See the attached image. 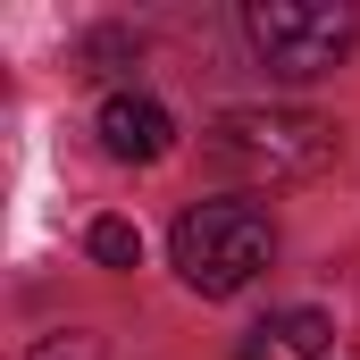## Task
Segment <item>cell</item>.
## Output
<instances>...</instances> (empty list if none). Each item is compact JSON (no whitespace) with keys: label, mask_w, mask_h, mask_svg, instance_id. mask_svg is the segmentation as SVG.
<instances>
[{"label":"cell","mask_w":360,"mask_h":360,"mask_svg":"<svg viewBox=\"0 0 360 360\" xmlns=\"http://www.w3.org/2000/svg\"><path fill=\"white\" fill-rule=\"evenodd\" d=\"M335 151H344L335 117H310V109H218L210 117V160L235 168V176H260V184L327 176Z\"/></svg>","instance_id":"obj_1"},{"label":"cell","mask_w":360,"mask_h":360,"mask_svg":"<svg viewBox=\"0 0 360 360\" xmlns=\"http://www.w3.org/2000/svg\"><path fill=\"white\" fill-rule=\"evenodd\" d=\"M276 252V226L269 210H252V201H201V210H184L176 235H168V260L193 293H210V302H226V293H243L252 276L269 269Z\"/></svg>","instance_id":"obj_2"},{"label":"cell","mask_w":360,"mask_h":360,"mask_svg":"<svg viewBox=\"0 0 360 360\" xmlns=\"http://www.w3.org/2000/svg\"><path fill=\"white\" fill-rule=\"evenodd\" d=\"M243 34H252V51L269 59V76H327V68H344V51L360 42V17L344 0H252L243 8Z\"/></svg>","instance_id":"obj_3"},{"label":"cell","mask_w":360,"mask_h":360,"mask_svg":"<svg viewBox=\"0 0 360 360\" xmlns=\"http://www.w3.org/2000/svg\"><path fill=\"white\" fill-rule=\"evenodd\" d=\"M101 151H109V160L151 168V160H168V151H176V117H168L151 92H109V101H101Z\"/></svg>","instance_id":"obj_4"},{"label":"cell","mask_w":360,"mask_h":360,"mask_svg":"<svg viewBox=\"0 0 360 360\" xmlns=\"http://www.w3.org/2000/svg\"><path fill=\"white\" fill-rule=\"evenodd\" d=\"M92 260H101V269H134V260H143V235H134V218H92Z\"/></svg>","instance_id":"obj_5"},{"label":"cell","mask_w":360,"mask_h":360,"mask_svg":"<svg viewBox=\"0 0 360 360\" xmlns=\"http://www.w3.org/2000/svg\"><path fill=\"white\" fill-rule=\"evenodd\" d=\"M276 335H285V344H293V352H327V344H335V327H327V310H285V319H276Z\"/></svg>","instance_id":"obj_6"}]
</instances>
